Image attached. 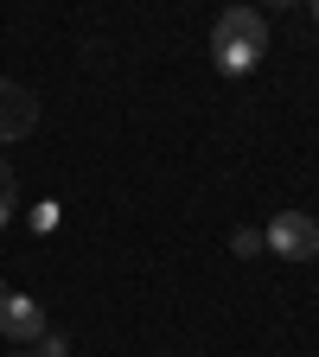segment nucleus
<instances>
[{
    "label": "nucleus",
    "instance_id": "nucleus-1",
    "mask_svg": "<svg viewBox=\"0 0 319 357\" xmlns=\"http://www.w3.org/2000/svg\"><path fill=\"white\" fill-rule=\"evenodd\" d=\"M262 52H268V20H262L255 7H230V13H217V26H211V64H217L223 77L255 70Z\"/></svg>",
    "mask_w": 319,
    "mask_h": 357
},
{
    "label": "nucleus",
    "instance_id": "nucleus-2",
    "mask_svg": "<svg viewBox=\"0 0 319 357\" xmlns=\"http://www.w3.org/2000/svg\"><path fill=\"white\" fill-rule=\"evenodd\" d=\"M262 249H275L281 261H313V255H319V223H313L306 211H281V217L262 230Z\"/></svg>",
    "mask_w": 319,
    "mask_h": 357
},
{
    "label": "nucleus",
    "instance_id": "nucleus-3",
    "mask_svg": "<svg viewBox=\"0 0 319 357\" xmlns=\"http://www.w3.org/2000/svg\"><path fill=\"white\" fill-rule=\"evenodd\" d=\"M0 338H13V344H38L45 338V306L20 287H0Z\"/></svg>",
    "mask_w": 319,
    "mask_h": 357
},
{
    "label": "nucleus",
    "instance_id": "nucleus-4",
    "mask_svg": "<svg viewBox=\"0 0 319 357\" xmlns=\"http://www.w3.org/2000/svg\"><path fill=\"white\" fill-rule=\"evenodd\" d=\"M32 128H38V96H32L26 83L0 77V141H26Z\"/></svg>",
    "mask_w": 319,
    "mask_h": 357
},
{
    "label": "nucleus",
    "instance_id": "nucleus-5",
    "mask_svg": "<svg viewBox=\"0 0 319 357\" xmlns=\"http://www.w3.org/2000/svg\"><path fill=\"white\" fill-rule=\"evenodd\" d=\"M64 351H71V338H64V332H45V338H38V351H32V357H64Z\"/></svg>",
    "mask_w": 319,
    "mask_h": 357
},
{
    "label": "nucleus",
    "instance_id": "nucleus-6",
    "mask_svg": "<svg viewBox=\"0 0 319 357\" xmlns=\"http://www.w3.org/2000/svg\"><path fill=\"white\" fill-rule=\"evenodd\" d=\"M13 217V172H7V160H0V223Z\"/></svg>",
    "mask_w": 319,
    "mask_h": 357
},
{
    "label": "nucleus",
    "instance_id": "nucleus-7",
    "mask_svg": "<svg viewBox=\"0 0 319 357\" xmlns=\"http://www.w3.org/2000/svg\"><path fill=\"white\" fill-rule=\"evenodd\" d=\"M32 230H58V204H52V198H45V204L32 211Z\"/></svg>",
    "mask_w": 319,
    "mask_h": 357
},
{
    "label": "nucleus",
    "instance_id": "nucleus-8",
    "mask_svg": "<svg viewBox=\"0 0 319 357\" xmlns=\"http://www.w3.org/2000/svg\"><path fill=\"white\" fill-rule=\"evenodd\" d=\"M230 249H237V255H255L262 236H255V230H230Z\"/></svg>",
    "mask_w": 319,
    "mask_h": 357
},
{
    "label": "nucleus",
    "instance_id": "nucleus-9",
    "mask_svg": "<svg viewBox=\"0 0 319 357\" xmlns=\"http://www.w3.org/2000/svg\"><path fill=\"white\" fill-rule=\"evenodd\" d=\"M313 20H319V7H313Z\"/></svg>",
    "mask_w": 319,
    "mask_h": 357
}]
</instances>
